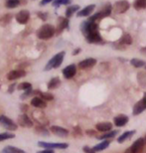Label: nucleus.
<instances>
[{"label": "nucleus", "instance_id": "0eeeda50", "mask_svg": "<svg viewBox=\"0 0 146 153\" xmlns=\"http://www.w3.org/2000/svg\"><path fill=\"white\" fill-rule=\"evenodd\" d=\"M39 146L48 149H53V148H58V149H66L68 148V144L67 143H47V142H39Z\"/></svg>", "mask_w": 146, "mask_h": 153}, {"label": "nucleus", "instance_id": "9d476101", "mask_svg": "<svg viewBox=\"0 0 146 153\" xmlns=\"http://www.w3.org/2000/svg\"><path fill=\"white\" fill-rule=\"evenodd\" d=\"M96 64V60L93 59V58H89V59H86L84 61L79 64V68L82 69V70H86V69H90V68H93Z\"/></svg>", "mask_w": 146, "mask_h": 153}, {"label": "nucleus", "instance_id": "49530a36", "mask_svg": "<svg viewBox=\"0 0 146 153\" xmlns=\"http://www.w3.org/2000/svg\"><path fill=\"white\" fill-rule=\"evenodd\" d=\"M144 139H145V144H146V136H145V138H144Z\"/></svg>", "mask_w": 146, "mask_h": 153}, {"label": "nucleus", "instance_id": "f257e3e1", "mask_svg": "<svg viewBox=\"0 0 146 153\" xmlns=\"http://www.w3.org/2000/svg\"><path fill=\"white\" fill-rule=\"evenodd\" d=\"M55 32H56V29H55V27L53 25L45 24V25H43L38 30L37 36H38V38L41 40H48L53 37L55 35Z\"/></svg>", "mask_w": 146, "mask_h": 153}, {"label": "nucleus", "instance_id": "4c0bfd02", "mask_svg": "<svg viewBox=\"0 0 146 153\" xmlns=\"http://www.w3.org/2000/svg\"><path fill=\"white\" fill-rule=\"evenodd\" d=\"M84 152H86V153H96V151L93 150V148H90V147H87V146H84Z\"/></svg>", "mask_w": 146, "mask_h": 153}, {"label": "nucleus", "instance_id": "a19ab883", "mask_svg": "<svg viewBox=\"0 0 146 153\" xmlns=\"http://www.w3.org/2000/svg\"><path fill=\"white\" fill-rule=\"evenodd\" d=\"M37 153H55L52 149H46V150H43V151H39Z\"/></svg>", "mask_w": 146, "mask_h": 153}, {"label": "nucleus", "instance_id": "c85d7f7f", "mask_svg": "<svg viewBox=\"0 0 146 153\" xmlns=\"http://www.w3.org/2000/svg\"><path fill=\"white\" fill-rule=\"evenodd\" d=\"M20 4V0H6L5 6L7 8H15Z\"/></svg>", "mask_w": 146, "mask_h": 153}, {"label": "nucleus", "instance_id": "58836bf2", "mask_svg": "<svg viewBox=\"0 0 146 153\" xmlns=\"http://www.w3.org/2000/svg\"><path fill=\"white\" fill-rule=\"evenodd\" d=\"M37 15L41 18L42 20H46L47 19V14L46 13H43V12H38Z\"/></svg>", "mask_w": 146, "mask_h": 153}, {"label": "nucleus", "instance_id": "c03bdc74", "mask_svg": "<svg viewBox=\"0 0 146 153\" xmlns=\"http://www.w3.org/2000/svg\"><path fill=\"white\" fill-rule=\"evenodd\" d=\"M124 153H135V152L132 150V148H131V147H130V148H128V149H126L125 152H124Z\"/></svg>", "mask_w": 146, "mask_h": 153}, {"label": "nucleus", "instance_id": "4be33fe9", "mask_svg": "<svg viewBox=\"0 0 146 153\" xmlns=\"http://www.w3.org/2000/svg\"><path fill=\"white\" fill-rule=\"evenodd\" d=\"M134 133H135V130L125 131V132L122 133L119 137H118L117 141L119 142V143H122V142L125 141L126 139H128V138H130V137H131L132 135H134Z\"/></svg>", "mask_w": 146, "mask_h": 153}, {"label": "nucleus", "instance_id": "bb28decb", "mask_svg": "<svg viewBox=\"0 0 146 153\" xmlns=\"http://www.w3.org/2000/svg\"><path fill=\"white\" fill-rule=\"evenodd\" d=\"M60 84H61L60 79L59 78H54V79H52L50 82H49L48 88H50V90H53V88H56L59 87Z\"/></svg>", "mask_w": 146, "mask_h": 153}, {"label": "nucleus", "instance_id": "2f4dec72", "mask_svg": "<svg viewBox=\"0 0 146 153\" xmlns=\"http://www.w3.org/2000/svg\"><path fill=\"white\" fill-rule=\"evenodd\" d=\"M118 133L117 130H113V131H110V132H107V133H104L103 135H100L99 136V139H107V138H112L114 137L116 134Z\"/></svg>", "mask_w": 146, "mask_h": 153}, {"label": "nucleus", "instance_id": "393cba45", "mask_svg": "<svg viewBox=\"0 0 146 153\" xmlns=\"http://www.w3.org/2000/svg\"><path fill=\"white\" fill-rule=\"evenodd\" d=\"M108 145H109V141H108V140H104V141L100 142L99 144L96 145L95 147H93V150H95L96 152V151H102V150H104V149L107 148Z\"/></svg>", "mask_w": 146, "mask_h": 153}, {"label": "nucleus", "instance_id": "cd10ccee", "mask_svg": "<svg viewBox=\"0 0 146 153\" xmlns=\"http://www.w3.org/2000/svg\"><path fill=\"white\" fill-rule=\"evenodd\" d=\"M130 64H131L133 67H135V68H141V67L145 66V62L140 59H132L130 61Z\"/></svg>", "mask_w": 146, "mask_h": 153}, {"label": "nucleus", "instance_id": "ea45409f", "mask_svg": "<svg viewBox=\"0 0 146 153\" xmlns=\"http://www.w3.org/2000/svg\"><path fill=\"white\" fill-rule=\"evenodd\" d=\"M52 1H54V0H42V1L40 2V5L44 6V5H46V4H48V3H50Z\"/></svg>", "mask_w": 146, "mask_h": 153}, {"label": "nucleus", "instance_id": "6ab92c4d", "mask_svg": "<svg viewBox=\"0 0 146 153\" xmlns=\"http://www.w3.org/2000/svg\"><path fill=\"white\" fill-rule=\"evenodd\" d=\"M31 105L33 106H35V108H46V105H47V103L46 102L42 99V97H34L32 100H31Z\"/></svg>", "mask_w": 146, "mask_h": 153}, {"label": "nucleus", "instance_id": "a878e982", "mask_svg": "<svg viewBox=\"0 0 146 153\" xmlns=\"http://www.w3.org/2000/svg\"><path fill=\"white\" fill-rule=\"evenodd\" d=\"M133 7L136 10H141V9L146 8V0H135L133 3Z\"/></svg>", "mask_w": 146, "mask_h": 153}, {"label": "nucleus", "instance_id": "f704fd0d", "mask_svg": "<svg viewBox=\"0 0 146 153\" xmlns=\"http://www.w3.org/2000/svg\"><path fill=\"white\" fill-rule=\"evenodd\" d=\"M13 137H14V134H12V133H8V132L1 133L0 134V141H3V140H6L9 138H13Z\"/></svg>", "mask_w": 146, "mask_h": 153}, {"label": "nucleus", "instance_id": "412c9836", "mask_svg": "<svg viewBox=\"0 0 146 153\" xmlns=\"http://www.w3.org/2000/svg\"><path fill=\"white\" fill-rule=\"evenodd\" d=\"M112 128V124L110 122H100V123L96 124V129L99 131H102V132H106V131L110 130Z\"/></svg>", "mask_w": 146, "mask_h": 153}, {"label": "nucleus", "instance_id": "2eb2a0df", "mask_svg": "<svg viewBox=\"0 0 146 153\" xmlns=\"http://www.w3.org/2000/svg\"><path fill=\"white\" fill-rule=\"evenodd\" d=\"M26 75L25 71H23V70H15V71H11L8 73L7 75V78L8 79H10V81H14V79H17L19 78H22Z\"/></svg>", "mask_w": 146, "mask_h": 153}, {"label": "nucleus", "instance_id": "4468645a", "mask_svg": "<svg viewBox=\"0 0 146 153\" xmlns=\"http://www.w3.org/2000/svg\"><path fill=\"white\" fill-rule=\"evenodd\" d=\"M86 39L87 41L89 43H92V44H96V43H100L102 42V36H100L99 32L96 31V32H93V33H90L87 36H86Z\"/></svg>", "mask_w": 146, "mask_h": 153}, {"label": "nucleus", "instance_id": "7c9ffc66", "mask_svg": "<svg viewBox=\"0 0 146 153\" xmlns=\"http://www.w3.org/2000/svg\"><path fill=\"white\" fill-rule=\"evenodd\" d=\"M12 19V15L11 14H6V15H3L2 18L0 19V24H1L2 26H5L7 25V24L10 22Z\"/></svg>", "mask_w": 146, "mask_h": 153}, {"label": "nucleus", "instance_id": "f8f14e48", "mask_svg": "<svg viewBox=\"0 0 146 153\" xmlns=\"http://www.w3.org/2000/svg\"><path fill=\"white\" fill-rule=\"evenodd\" d=\"M18 123L23 127H32L33 126V122L30 119L29 116H27L26 114H21L18 117Z\"/></svg>", "mask_w": 146, "mask_h": 153}, {"label": "nucleus", "instance_id": "20e7f679", "mask_svg": "<svg viewBox=\"0 0 146 153\" xmlns=\"http://www.w3.org/2000/svg\"><path fill=\"white\" fill-rule=\"evenodd\" d=\"M97 24L96 22H93V21L87 20L84 21L83 23L81 24V31L83 32V34L84 36H87L90 33L96 32L97 31Z\"/></svg>", "mask_w": 146, "mask_h": 153}, {"label": "nucleus", "instance_id": "1a4fd4ad", "mask_svg": "<svg viewBox=\"0 0 146 153\" xmlns=\"http://www.w3.org/2000/svg\"><path fill=\"white\" fill-rule=\"evenodd\" d=\"M15 18H16V21L18 23L26 24L30 18V13H29V11H27V10H21L20 12H18Z\"/></svg>", "mask_w": 146, "mask_h": 153}, {"label": "nucleus", "instance_id": "aec40b11", "mask_svg": "<svg viewBox=\"0 0 146 153\" xmlns=\"http://www.w3.org/2000/svg\"><path fill=\"white\" fill-rule=\"evenodd\" d=\"M127 122H128V117L124 114L117 115L116 117L114 118V124L116 125V126H124Z\"/></svg>", "mask_w": 146, "mask_h": 153}, {"label": "nucleus", "instance_id": "79ce46f5", "mask_svg": "<svg viewBox=\"0 0 146 153\" xmlns=\"http://www.w3.org/2000/svg\"><path fill=\"white\" fill-rule=\"evenodd\" d=\"M140 53L142 55H144V56H146V47H143V48L140 49Z\"/></svg>", "mask_w": 146, "mask_h": 153}, {"label": "nucleus", "instance_id": "f03ea898", "mask_svg": "<svg viewBox=\"0 0 146 153\" xmlns=\"http://www.w3.org/2000/svg\"><path fill=\"white\" fill-rule=\"evenodd\" d=\"M64 57H65V52H60V53H58L57 55H55V56L48 62L47 66L45 67V70H46V71H50L52 69H56L58 67H60L63 63Z\"/></svg>", "mask_w": 146, "mask_h": 153}, {"label": "nucleus", "instance_id": "a18cd8bd", "mask_svg": "<svg viewBox=\"0 0 146 153\" xmlns=\"http://www.w3.org/2000/svg\"><path fill=\"white\" fill-rule=\"evenodd\" d=\"M81 51V49H77V50H75L74 51V53H73V55H77V54H79V52Z\"/></svg>", "mask_w": 146, "mask_h": 153}, {"label": "nucleus", "instance_id": "7ed1b4c3", "mask_svg": "<svg viewBox=\"0 0 146 153\" xmlns=\"http://www.w3.org/2000/svg\"><path fill=\"white\" fill-rule=\"evenodd\" d=\"M111 11H112V6H111V4H109L108 3V4H106L99 12L93 14V16H90V18L87 20L93 21V22H96V21H97V20H100V19H102V18H105V17L109 16V15L111 14Z\"/></svg>", "mask_w": 146, "mask_h": 153}, {"label": "nucleus", "instance_id": "9b49d317", "mask_svg": "<svg viewBox=\"0 0 146 153\" xmlns=\"http://www.w3.org/2000/svg\"><path fill=\"white\" fill-rule=\"evenodd\" d=\"M77 73V67L75 65H70L63 70V75L66 79H72Z\"/></svg>", "mask_w": 146, "mask_h": 153}, {"label": "nucleus", "instance_id": "6e6552de", "mask_svg": "<svg viewBox=\"0 0 146 153\" xmlns=\"http://www.w3.org/2000/svg\"><path fill=\"white\" fill-rule=\"evenodd\" d=\"M145 109H146V94H144L143 99L139 100L137 103H135L134 108H133V114L137 115L139 114H141Z\"/></svg>", "mask_w": 146, "mask_h": 153}, {"label": "nucleus", "instance_id": "b1692460", "mask_svg": "<svg viewBox=\"0 0 146 153\" xmlns=\"http://www.w3.org/2000/svg\"><path fill=\"white\" fill-rule=\"evenodd\" d=\"M2 153H26V152L22 150V149L13 147V146H6L2 150Z\"/></svg>", "mask_w": 146, "mask_h": 153}, {"label": "nucleus", "instance_id": "ddd939ff", "mask_svg": "<svg viewBox=\"0 0 146 153\" xmlns=\"http://www.w3.org/2000/svg\"><path fill=\"white\" fill-rule=\"evenodd\" d=\"M95 8H96V5L95 4L87 5V7H84V9H82L81 11L78 12L77 16L78 17H87V16H90V15L93 12V10H95Z\"/></svg>", "mask_w": 146, "mask_h": 153}, {"label": "nucleus", "instance_id": "39448f33", "mask_svg": "<svg viewBox=\"0 0 146 153\" xmlns=\"http://www.w3.org/2000/svg\"><path fill=\"white\" fill-rule=\"evenodd\" d=\"M129 7H130V4L128 1H126V0H120V1L115 2L113 9L116 13L121 14V13H125L129 9Z\"/></svg>", "mask_w": 146, "mask_h": 153}, {"label": "nucleus", "instance_id": "f3484780", "mask_svg": "<svg viewBox=\"0 0 146 153\" xmlns=\"http://www.w3.org/2000/svg\"><path fill=\"white\" fill-rule=\"evenodd\" d=\"M69 26V20L68 18H63L60 17L58 20V28H57V34H60L64 29L68 28Z\"/></svg>", "mask_w": 146, "mask_h": 153}, {"label": "nucleus", "instance_id": "e433bc0d", "mask_svg": "<svg viewBox=\"0 0 146 153\" xmlns=\"http://www.w3.org/2000/svg\"><path fill=\"white\" fill-rule=\"evenodd\" d=\"M36 132L39 133V134H42V135H48V131L46 128H44L43 126H39V127H36Z\"/></svg>", "mask_w": 146, "mask_h": 153}, {"label": "nucleus", "instance_id": "c756f323", "mask_svg": "<svg viewBox=\"0 0 146 153\" xmlns=\"http://www.w3.org/2000/svg\"><path fill=\"white\" fill-rule=\"evenodd\" d=\"M120 43L124 45H130L132 43V37L129 34H125L122 36V38L120 39Z\"/></svg>", "mask_w": 146, "mask_h": 153}, {"label": "nucleus", "instance_id": "c9c22d12", "mask_svg": "<svg viewBox=\"0 0 146 153\" xmlns=\"http://www.w3.org/2000/svg\"><path fill=\"white\" fill-rule=\"evenodd\" d=\"M31 88V84H29V82H22V84H20L18 85V90H26L28 91Z\"/></svg>", "mask_w": 146, "mask_h": 153}, {"label": "nucleus", "instance_id": "a211bd4d", "mask_svg": "<svg viewBox=\"0 0 146 153\" xmlns=\"http://www.w3.org/2000/svg\"><path fill=\"white\" fill-rule=\"evenodd\" d=\"M51 131L54 134H56V135L60 136V137H66V136H68V134H69L68 130L63 127H60V126H52Z\"/></svg>", "mask_w": 146, "mask_h": 153}, {"label": "nucleus", "instance_id": "72a5a7b5", "mask_svg": "<svg viewBox=\"0 0 146 153\" xmlns=\"http://www.w3.org/2000/svg\"><path fill=\"white\" fill-rule=\"evenodd\" d=\"M38 94H40L41 97L44 100H52L54 99V97L52 96L51 94H49V93H42V91H38Z\"/></svg>", "mask_w": 146, "mask_h": 153}, {"label": "nucleus", "instance_id": "473e14b6", "mask_svg": "<svg viewBox=\"0 0 146 153\" xmlns=\"http://www.w3.org/2000/svg\"><path fill=\"white\" fill-rule=\"evenodd\" d=\"M72 2V0H54L53 6L54 7H59L60 5H69Z\"/></svg>", "mask_w": 146, "mask_h": 153}, {"label": "nucleus", "instance_id": "5701e85b", "mask_svg": "<svg viewBox=\"0 0 146 153\" xmlns=\"http://www.w3.org/2000/svg\"><path fill=\"white\" fill-rule=\"evenodd\" d=\"M80 9V6L79 5H73V6H69L66 10V17L67 18H70L73 16V14L76 13L77 11H79Z\"/></svg>", "mask_w": 146, "mask_h": 153}, {"label": "nucleus", "instance_id": "423d86ee", "mask_svg": "<svg viewBox=\"0 0 146 153\" xmlns=\"http://www.w3.org/2000/svg\"><path fill=\"white\" fill-rule=\"evenodd\" d=\"M0 124H1L4 128H6V129H8V130L13 131V130L17 129V125L15 124L10 118L6 117L5 115L0 116Z\"/></svg>", "mask_w": 146, "mask_h": 153}, {"label": "nucleus", "instance_id": "dca6fc26", "mask_svg": "<svg viewBox=\"0 0 146 153\" xmlns=\"http://www.w3.org/2000/svg\"><path fill=\"white\" fill-rule=\"evenodd\" d=\"M144 145H145V139L144 138H139V139L136 140L134 143H133L131 148L135 153H139V152L142 151Z\"/></svg>", "mask_w": 146, "mask_h": 153}, {"label": "nucleus", "instance_id": "37998d69", "mask_svg": "<svg viewBox=\"0 0 146 153\" xmlns=\"http://www.w3.org/2000/svg\"><path fill=\"white\" fill-rule=\"evenodd\" d=\"M87 135H95L96 132L93 130H87Z\"/></svg>", "mask_w": 146, "mask_h": 153}]
</instances>
